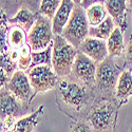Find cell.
<instances>
[{
    "mask_svg": "<svg viewBox=\"0 0 132 132\" xmlns=\"http://www.w3.org/2000/svg\"><path fill=\"white\" fill-rule=\"evenodd\" d=\"M78 50L61 35H54L52 48V68L58 77H67L72 73L73 63Z\"/></svg>",
    "mask_w": 132,
    "mask_h": 132,
    "instance_id": "1",
    "label": "cell"
},
{
    "mask_svg": "<svg viewBox=\"0 0 132 132\" xmlns=\"http://www.w3.org/2000/svg\"><path fill=\"white\" fill-rule=\"evenodd\" d=\"M69 76L62 77V79L59 81V95L65 106L76 111H80L89 102V93L87 90V86L76 78V80L70 79Z\"/></svg>",
    "mask_w": 132,
    "mask_h": 132,
    "instance_id": "2",
    "label": "cell"
},
{
    "mask_svg": "<svg viewBox=\"0 0 132 132\" xmlns=\"http://www.w3.org/2000/svg\"><path fill=\"white\" fill-rule=\"evenodd\" d=\"M89 29L90 26L86 16V11L80 5H75L61 36L74 48L78 49L84 39L88 37Z\"/></svg>",
    "mask_w": 132,
    "mask_h": 132,
    "instance_id": "3",
    "label": "cell"
},
{
    "mask_svg": "<svg viewBox=\"0 0 132 132\" xmlns=\"http://www.w3.org/2000/svg\"><path fill=\"white\" fill-rule=\"evenodd\" d=\"M116 113L117 109L113 103L102 101L92 107L87 120L93 132H111L114 127Z\"/></svg>",
    "mask_w": 132,
    "mask_h": 132,
    "instance_id": "4",
    "label": "cell"
},
{
    "mask_svg": "<svg viewBox=\"0 0 132 132\" xmlns=\"http://www.w3.org/2000/svg\"><path fill=\"white\" fill-rule=\"evenodd\" d=\"M53 34L52 20L46 16L38 15L27 38V42L30 45L32 52L45 50L53 41Z\"/></svg>",
    "mask_w": 132,
    "mask_h": 132,
    "instance_id": "5",
    "label": "cell"
},
{
    "mask_svg": "<svg viewBox=\"0 0 132 132\" xmlns=\"http://www.w3.org/2000/svg\"><path fill=\"white\" fill-rule=\"evenodd\" d=\"M28 77L34 95L54 89L59 81V77L54 72L52 65L48 64L31 68L28 72Z\"/></svg>",
    "mask_w": 132,
    "mask_h": 132,
    "instance_id": "6",
    "label": "cell"
},
{
    "mask_svg": "<svg viewBox=\"0 0 132 132\" xmlns=\"http://www.w3.org/2000/svg\"><path fill=\"white\" fill-rule=\"evenodd\" d=\"M96 67L97 64L93 59L78 51L73 63L72 74L74 78L92 88L96 85Z\"/></svg>",
    "mask_w": 132,
    "mask_h": 132,
    "instance_id": "7",
    "label": "cell"
},
{
    "mask_svg": "<svg viewBox=\"0 0 132 132\" xmlns=\"http://www.w3.org/2000/svg\"><path fill=\"white\" fill-rule=\"evenodd\" d=\"M119 75L120 71L113 58L107 56L103 61L98 62L96 67V84L101 90L110 91L116 86Z\"/></svg>",
    "mask_w": 132,
    "mask_h": 132,
    "instance_id": "8",
    "label": "cell"
},
{
    "mask_svg": "<svg viewBox=\"0 0 132 132\" xmlns=\"http://www.w3.org/2000/svg\"><path fill=\"white\" fill-rule=\"evenodd\" d=\"M6 89L23 104H29L32 101V97L35 96L28 74L21 70H16L15 73L10 77L6 84Z\"/></svg>",
    "mask_w": 132,
    "mask_h": 132,
    "instance_id": "9",
    "label": "cell"
},
{
    "mask_svg": "<svg viewBox=\"0 0 132 132\" xmlns=\"http://www.w3.org/2000/svg\"><path fill=\"white\" fill-rule=\"evenodd\" d=\"M27 109H23V103L18 101L6 88L0 90V119L1 122L6 116H21L26 113Z\"/></svg>",
    "mask_w": 132,
    "mask_h": 132,
    "instance_id": "10",
    "label": "cell"
},
{
    "mask_svg": "<svg viewBox=\"0 0 132 132\" xmlns=\"http://www.w3.org/2000/svg\"><path fill=\"white\" fill-rule=\"evenodd\" d=\"M77 50L82 54L87 55L88 57H90L91 59H93L95 62H101L108 56L106 40L89 36L84 39Z\"/></svg>",
    "mask_w": 132,
    "mask_h": 132,
    "instance_id": "11",
    "label": "cell"
},
{
    "mask_svg": "<svg viewBox=\"0 0 132 132\" xmlns=\"http://www.w3.org/2000/svg\"><path fill=\"white\" fill-rule=\"evenodd\" d=\"M75 4L72 0H61L54 18L52 19V31L54 35H61L63 29L69 21Z\"/></svg>",
    "mask_w": 132,
    "mask_h": 132,
    "instance_id": "12",
    "label": "cell"
},
{
    "mask_svg": "<svg viewBox=\"0 0 132 132\" xmlns=\"http://www.w3.org/2000/svg\"><path fill=\"white\" fill-rule=\"evenodd\" d=\"M115 96L120 104L127 103L129 97L132 96V73L130 71L120 73L115 86Z\"/></svg>",
    "mask_w": 132,
    "mask_h": 132,
    "instance_id": "13",
    "label": "cell"
},
{
    "mask_svg": "<svg viewBox=\"0 0 132 132\" xmlns=\"http://www.w3.org/2000/svg\"><path fill=\"white\" fill-rule=\"evenodd\" d=\"M127 0H106L105 7L109 16H111L117 27L122 29L123 22L125 23V13H126Z\"/></svg>",
    "mask_w": 132,
    "mask_h": 132,
    "instance_id": "14",
    "label": "cell"
},
{
    "mask_svg": "<svg viewBox=\"0 0 132 132\" xmlns=\"http://www.w3.org/2000/svg\"><path fill=\"white\" fill-rule=\"evenodd\" d=\"M107 50L108 56L112 58L122 55L124 51V33L120 28L115 27L111 35L107 39Z\"/></svg>",
    "mask_w": 132,
    "mask_h": 132,
    "instance_id": "15",
    "label": "cell"
},
{
    "mask_svg": "<svg viewBox=\"0 0 132 132\" xmlns=\"http://www.w3.org/2000/svg\"><path fill=\"white\" fill-rule=\"evenodd\" d=\"M43 109H45V106H40L39 109H37L32 114L19 118L16 122L13 132H33L34 128L38 124L39 117L43 113Z\"/></svg>",
    "mask_w": 132,
    "mask_h": 132,
    "instance_id": "16",
    "label": "cell"
},
{
    "mask_svg": "<svg viewBox=\"0 0 132 132\" xmlns=\"http://www.w3.org/2000/svg\"><path fill=\"white\" fill-rule=\"evenodd\" d=\"M35 21H36L35 14H33L27 7H21L15 14L14 17L9 19V22L11 24H16L17 27L23 29L26 32H30L32 27L34 26Z\"/></svg>",
    "mask_w": 132,
    "mask_h": 132,
    "instance_id": "17",
    "label": "cell"
},
{
    "mask_svg": "<svg viewBox=\"0 0 132 132\" xmlns=\"http://www.w3.org/2000/svg\"><path fill=\"white\" fill-rule=\"evenodd\" d=\"M115 22L111 16H107V18L103 21L101 24H98L96 27H90L89 29V37L93 38H98V39H103L107 40L109 36L111 35V33L115 29Z\"/></svg>",
    "mask_w": 132,
    "mask_h": 132,
    "instance_id": "18",
    "label": "cell"
},
{
    "mask_svg": "<svg viewBox=\"0 0 132 132\" xmlns=\"http://www.w3.org/2000/svg\"><path fill=\"white\" fill-rule=\"evenodd\" d=\"M86 16L90 27H96L101 24L107 18V10L103 3L93 4L86 10Z\"/></svg>",
    "mask_w": 132,
    "mask_h": 132,
    "instance_id": "19",
    "label": "cell"
},
{
    "mask_svg": "<svg viewBox=\"0 0 132 132\" xmlns=\"http://www.w3.org/2000/svg\"><path fill=\"white\" fill-rule=\"evenodd\" d=\"M27 32L20 27H13L9 30L7 39L11 48L20 49L24 43H27Z\"/></svg>",
    "mask_w": 132,
    "mask_h": 132,
    "instance_id": "20",
    "label": "cell"
},
{
    "mask_svg": "<svg viewBox=\"0 0 132 132\" xmlns=\"http://www.w3.org/2000/svg\"><path fill=\"white\" fill-rule=\"evenodd\" d=\"M52 48H53V41L45 50L38 51V52H32L31 68L37 67V65H43V64L52 65Z\"/></svg>",
    "mask_w": 132,
    "mask_h": 132,
    "instance_id": "21",
    "label": "cell"
},
{
    "mask_svg": "<svg viewBox=\"0 0 132 132\" xmlns=\"http://www.w3.org/2000/svg\"><path fill=\"white\" fill-rule=\"evenodd\" d=\"M60 3H61V0H41L40 6H39L40 15L46 16L52 20L55 14H56Z\"/></svg>",
    "mask_w": 132,
    "mask_h": 132,
    "instance_id": "22",
    "label": "cell"
},
{
    "mask_svg": "<svg viewBox=\"0 0 132 132\" xmlns=\"http://www.w3.org/2000/svg\"><path fill=\"white\" fill-rule=\"evenodd\" d=\"M31 54H32L31 47L27 42L19 49V58H18V63H17L18 70L24 71L31 67V61H32Z\"/></svg>",
    "mask_w": 132,
    "mask_h": 132,
    "instance_id": "23",
    "label": "cell"
},
{
    "mask_svg": "<svg viewBox=\"0 0 132 132\" xmlns=\"http://www.w3.org/2000/svg\"><path fill=\"white\" fill-rule=\"evenodd\" d=\"M16 67H17V62L12 60V58L10 57L9 52L0 54V69L4 70L9 75V77H11L15 73Z\"/></svg>",
    "mask_w": 132,
    "mask_h": 132,
    "instance_id": "24",
    "label": "cell"
},
{
    "mask_svg": "<svg viewBox=\"0 0 132 132\" xmlns=\"http://www.w3.org/2000/svg\"><path fill=\"white\" fill-rule=\"evenodd\" d=\"M7 27L0 28V54H3L9 52L10 45H9V39H7Z\"/></svg>",
    "mask_w": 132,
    "mask_h": 132,
    "instance_id": "25",
    "label": "cell"
},
{
    "mask_svg": "<svg viewBox=\"0 0 132 132\" xmlns=\"http://www.w3.org/2000/svg\"><path fill=\"white\" fill-rule=\"evenodd\" d=\"M70 132H93L90 125L88 122H84V120H79V122L75 123L72 127Z\"/></svg>",
    "mask_w": 132,
    "mask_h": 132,
    "instance_id": "26",
    "label": "cell"
},
{
    "mask_svg": "<svg viewBox=\"0 0 132 132\" xmlns=\"http://www.w3.org/2000/svg\"><path fill=\"white\" fill-rule=\"evenodd\" d=\"M16 117L15 116H6L3 120H2V128L5 132H13L14 131V128H15V125H16Z\"/></svg>",
    "mask_w": 132,
    "mask_h": 132,
    "instance_id": "27",
    "label": "cell"
},
{
    "mask_svg": "<svg viewBox=\"0 0 132 132\" xmlns=\"http://www.w3.org/2000/svg\"><path fill=\"white\" fill-rule=\"evenodd\" d=\"M106 2V0H81L80 6L86 11L88 7H90L93 4H97V3H104Z\"/></svg>",
    "mask_w": 132,
    "mask_h": 132,
    "instance_id": "28",
    "label": "cell"
},
{
    "mask_svg": "<svg viewBox=\"0 0 132 132\" xmlns=\"http://www.w3.org/2000/svg\"><path fill=\"white\" fill-rule=\"evenodd\" d=\"M126 60L129 65H132V37H131L128 46H127V49H126Z\"/></svg>",
    "mask_w": 132,
    "mask_h": 132,
    "instance_id": "29",
    "label": "cell"
},
{
    "mask_svg": "<svg viewBox=\"0 0 132 132\" xmlns=\"http://www.w3.org/2000/svg\"><path fill=\"white\" fill-rule=\"evenodd\" d=\"M9 79H10V77L6 74V72L2 69H0V90H1L2 88H4V86H6Z\"/></svg>",
    "mask_w": 132,
    "mask_h": 132,
    "instance_id": "30",
    "label": "cell"
},
{
    "mask_svg": "<svg viewBox=\"0 0 132 132\" xmlns=\"http://www.w3.org/2000/svg\"><path fill=\"white\" fill-rule=\"evenodd\" d=\"M9 22L7 20V17H6V14L3 11L2 7H0V28H3V27H6V23Z\"/></svg>",
    "mask_w": 132,
    "mask_h": 132,
    "instance_id": "31",
    "label": "cell"
},
{
    "mask_svg": "<svg viewBox=\"0 0 132 132\" xmlns=\"http://www.w3.org/2000/svg\"><path fill=\"white\" fill-rule=\"evenodd\" d=\"M72 1L74 2L75 5H80V3H81V0H72Z\"/></svg>",
    "mask_w": 132,
    "mask_h": 132,
    "instance_id": "32",
    "label": "cell"
},
{
    "mask_svg": "<svg viewBox=\"0 0 132 132\" xmlns=\"http://www.w3.org/2000/svg\"><path fill=\"white\" fill-rule=\"evenodd\" d=\"M128 4H129V5L132 7V0H128Z\"/></svg>",
    "mask_w": 132,
    "mask_h": 132,
    "instance_id": "33",
    "label": "cell"
},
{
    "mask_svg": "<svg viewBox=\"0 0 132 132\" xmlns=\"http://www.w3.org/2000/svg\"><path fill=\"white\" fill-rule=\"evenodd\" d=\"M2 125V123H1V119H0V126H1Z\"/></svg>",
    "mask_w": 132,
    "mask_h": 132,
    "instance_id": "34",
    "label": "cell"
},
{
    "mask_svg": "<svg viewBox=\"0 0 132 132\" xmlns=\"http://www.w3.org/2000/svg\"><path fill=\"white\" fill-rule=\"evenodd\" d=\"M130 132H132V128H131V129H130Z\"/></svg>",
    "mask_w": 132,
    "mask_h": 132,
    "instance_id": "35",
    "label": "cell"
}]
</instances>
